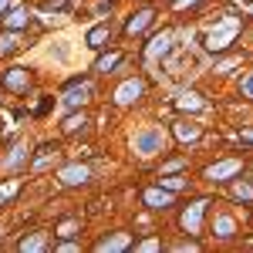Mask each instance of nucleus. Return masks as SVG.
I'll return each mask as SVG.
<instances>
[{"mask_svg": "<svg viewBox=\"0 0 253 253\" xmlns=\"http://www.w3.org/2000/svg\"><path fill=\"white\" fill-rule=\"evenodd\" d=\"M132 149H135L138 156H156V152L166 149V132L159 125H145V128H138L135 135H132Z\"/></svg>", "mask_w": 253, "mask_h": 253, "instance_id": "f257e3e1", "label": "nucleus"}, {"mask_svg": "<svg viewBox=\"0 0 253 253\" xmlns=\"http://www.w3.org/2000/svg\"><path fill=\"white\" fill-rule=\"evenodd\" d=\"M236 31H240V20H236V17H226L219 27H213V31H210L206 47H210V51H223V47H226V44L236 38Z\"/></svg>", "mask_w": 253, "mask_h": 253, "instance_id": "f03ea898", "label": "nucleus"}, {"mask_svg": "<svg viewBox=\"0 0 253 253\" xmlns=\"http://www.w3.org/2000/svg\"><path fill=\"white\" fill-rule=\"evenodd\" d=\"M142 91H145V88H142V81L132 78V81H125V84L115 91V101H118V105H132V101L142 98Z\"/></svg>", "mask_w": 253, "mask_h": 253, "instance_id": "7ed1b4c3", "label": "nucleus"}, {"mask_svg": "<svg viewBox=\"0 0 253 253\" xmlns=\"http://www.w3.org/2000/svg\"><path fill=\"white\" fill-rule=\"evenodd\" d=\"M172 51V34H159V38H152L149 41V47H145V54L156 61V58H166Z\"/></svg>", "mask_w": 253, "mask_h": 253, "instance_id": "20e7f679", "label": "nucleus"}, {"mask_svg": "<svg viewBox=\"0 0 253 253\" xmlns=\"http://www.w3.org/2000/svg\"><path fill=\"white\" fill-rule=\"evenodd\" d=\"M203 210H206V203H193V206L182 213V230H186V233H199V219H203Z\"/></svg>", "mask_w": 253, "mask_h": 253, "instance_id": "39448f33", "label": "nucleus"}, {"mask_svg": "<svg viewBox=\"0 0 253 253\" xmlns=\"http://www.w3.org/2000/svg\"><path fill=\"white\" fill-rule=\"evenodd\" d=\"M236 172H240V162H236V159H226V162H219V166H210V169H206V179L219 182V179H226V175H236Z\"/></svg>", "mask_w": 253, "mask_h": 253, "instance_id": "423d86ee", "label": "nucleus"}, {"mask_svg": "<svg viewBox=\"0 0 253 253\" xmlns=\"http://www.w3.org/2000/svg\"><path fill=\"white\" fill-rule=\"evenodd\" d=\"M88 95H91V88H88V84H75V88H68V91H64V105H68V108H78V105L88 101Z\"/></svg>", "mask_w": 253, "mask_h": 253, "instance_id": "0eeeda50", "label": "nucleus"}, {"mask_svg": "<svg viewBox=\"0 0 253 253\" xmlns=\"http://www.w3.org/2000/svg\"><path fill=\"white\" fill-rule=\"evenodd\" d=\"M145 203H149L152 210H166V206H172V193H169V189H149V193H145Z\"/></svg>", "mask_w": 253, "mask_h": 253, "instance_id": "6e6552de", "label": "nucleus"}, {"mask_svg": "<svg viewBox=\"0 0 253 253\" xmlns=\"http://www.w3.org/2000/svg\"><path fill=\"white\" fill-rule=\"evenodd\" d=\"M84 179H88V169H84V166H68V169H61V182H64V186H78Z\"/></svg>", "mask_w": 253, "mask_h": 253, "instance_id": "1a4fd4ad", "label": "nucleus"}, {"mask_svg": "<svg viewBox=\"0 0 253 253\" xmlns=\"http://www.w3.org/2000/svg\"><path fill=\"white\" fill-rule=\"evenodd\" d=\"M213 230H216V236L230 240V236L236 233V223H233V216H216V219H213Z\"/></svg>", "mask_w": 253, "mask_h": 253, "instance_id": "9d476101", "label": "nucleus"}, {"mask_svg": "<svg viewBox=\"0 0 253 253\" xmlns=\"http://www.w3.org/2000/svg\"><path fill=\"white\" fill-rule=\"evenodd\" d=\"M3 84H7V88H14V91L27 88V71H24V68H10V71H7V78H3Z\"/></svg>", "mask_w": 253, "mask_h": 253, "instance_id": "9b49d317", "label": "nucleus"}, {"mask_svg": "<svg viewBox=\"0 0 253 253\" xmlns=\"http://www.w3.org/2000/svg\"><path fill=\"white\" fill-rule=\"evenodd\" d=\"M179 108H189V112H199V108H206V101L196 95V91H182L179 95Z\"/></svg>", "mask_w": 253, "mask_h": 253, "instance_id": "f8f14e48", "label": "nucleus"}, {"mask_svg": "<svg viewBox=\"0 0 253 253\" xmlns=\"http://www.w3.org/2000/svg\"><path fill=\"white\" fill-rule=\"evenodd\" d=\"M125 247H128V233H115L98 243V250H125Z\"/></svg>", "mask_w": 253, "mask_h": 253, "instance_id": "ddd939ff", "label": "nucleus"}, {"mask_svg": "<svg viewBox=\"0 0 253 253\" xmlns=\"http://www.w3.org/2000/svg\"><path fill=\"white\" fill-rule=\"evenodd\" d=\"M149 20H152V10H138L135 17L128 20V34H138V31H142V27H145Z\"/></svg>", "mask_w": 253, "mask_h": 253, "instance_id": "4468645a", "label": "nucleus"}, {"mask_svg": "<svg viewBox=\"0 0 253 253\" xmlns=\"http://www.w3.org/2000/svg\"><path fill=\"white\" fill-rule=\"evenodd\" d=\"M112 38V31L108 27H95L91 34H88V47H105V41Z\"/></svg>", "mask_w": 253, "mask_h": 253, "instance_id": "2eb2a0df", "label": "nucleus"}, {"mask_svg": "<svg viewBox=\"0 0 253 253\" xmlns=\"http://www.w3.org/2000/svg\"><path fill=\"white\" fill-rule=\"evenodd\" d=\"M20 250L27 253V250H44V233H34V236H27L24 243H20Z\"/></svg>", "mask_w": 253, "mask_h": 253, "instance_id": "dca6fc26", "label": "nucleus"}, {"mask_svg": "<svg viewBox=\"0 0 253 253\" xmlns=\"http://www.w3.org/2000/svg\"><path fill=\"white\" fill-rule=\"evenodd\" d=\"M175 132H179L182 142H196V138H199V125H179Z\"/></svg>", "mask_w": 253, "mask_h": 253, "instance_id": "f3484780", "label": "nucleus"}, {"mask_svg": "<svg viewBox=\"0 0 253 253\" xmlns=\"http://www.w3.org/2000/svg\"><path fill=\"white\" fill-rule=\"evenodd\" d=\"M10 51H17V34H3L0 38V54H10Z\"/></svg>", "mask_w": 253, "mask_h": 253, "instance_id": "a211bd4d", "label": "nucleus"}, {"mask_svg": "<svg viewBox=\"0 0 253 253\" xmlns=\"http://www.w3.org/2000/svg\"><path fill=\"white\" fill-rule=\"evenodd\" d=\"M24 24H27V14H24V10H10L7 27H14V31H17V27H24Z\"/></svg>", "mask_w": 253, "mask_h": 253, "instance_id": "6ab92c4d", "label": "nucleus"}, {"mask_svg": "<svg viewBox=\"0 0 253 253\" xmlns=\"http://www.w3.org/2000/svg\"><path fill=\"white\" fill-rule=\"evenodd\" d=\"M118 61H122V54H108V58H101V61H98V71H105V75H108Z\"/></svg>", "mask_w": 253, "mask_h": 253, "instance_id": "aec40b11", "label": "nucleus"}, {"mask_svg": "<svg viewBox=\"0 0 253 253\" xmlns=\"http://www.w3.org/2000/svg\"><path fill=\"white\" fill-rule=\"evenodd\" d=\"M240 91H243V98H253V71H250V75H243V81H240Z\"/></svg>", "mask_w": 253, "mask_h": 253, "instance_id": "412c9836", "label": "nucleus"}, {"mask_svg": "<svg viewBox=\"0 0 253 253\" xmlns=\"http://www.w3.org/2000/svg\"><path fill=\"white\" fill-rule=\"evenodd\" d=\"M81 125H84V115H75V118H68V122H64V132H78Z\"/></svg>", "mask_w": 253, "mask_h": 253, "instance_id": "4be33fe9", "label": "nucleus"}, {"mask_svg": "<svg viewBox=\"0 0 253 253\" xmlns=\"http://www.w3.org/2000/svg\"><path fill=\"white\" fill-rule=\"evenodd\" d=\"M14 193H17V179H14V182H7V186H0V203H3V199H10Z\"/></svg>", "mask_w": 253, "mask_h": 253, "instance_id": "5701e85b", "label": "nucleus"}, {"mask_svg": "<svg viewBox=\"0 0 253 253\" xmlns=\"http://www.w3.org/2000/svg\"><path fill=\"white\" fill-rule=\"evenodd\" d=\"M24 156H27V149H24V145H17V149H14V156L7 159V166H17V162H24Z\"/></svg>", "mask_w": 253, "mask_h": 253, "instance_id": "b1692460", "label": "nucleus"}, {"mask_svg": "<svg viewBox=\"0 0 253 253\" xmlns=\"http://www.w3.org/2000/svg\"><path fill=\"white\" fill-rule=\"evenodd\" d=\"M236 199H243V203L253 199V186H236Z\"/></svg>", "mask_w": 253, "mask_h": 253, "instance_id": "393cba45", "label": "nucleus"}, {"mask_svg": "<svg viewBox=\"0 0 253 253\" xmlns=\"http://www.w3.org/2000/svg\"><path fill=\"white\" fill-rule=\"evenodd\" d=\"M162 186H166V189H182L186 182H182V179H162Z\"/></svg>", "mask_w": 253, "mask_h": 253, "instance_id": "a878e982", "label": "nucleus"}, {"mask_svg": "<svg viewBox=\"0 0 253 253\" xmlns=\"http://www.w3.org/2000/svg\"><path fill=\"white\" fill-rule=\"evenodd\" d=\"M243 142H253V132H243Z\"/></svg>", "mask_w": 253, "mask_h": 253, "instance_id": "bb28decb", "label": "nucleus"}, {"mask_svg": "<svg viewBox=\"0 0 253 253\" xmlns=\"http://www.w3.org/2000/svg\"><path fill=\"white\" fill-rule=\"evenodd\" d=\"M3 7H7V0H0V10H3Z\"/></svg>", "mask_w": 253, "mask_h": 253, "instance_id": "cd10ccee", "label": "nucleus"}, {"mask_svg": "<svg viewBox=\"0 0 253 253\" xmlns=\"http://www.w3.org/2000/svg\"><path fill=\"white\" fill-rule=\"evenodd\" d=\"M247 10H250V14H253V3H250V7H247Z\"/></svg>", "mask_w": 253, "mask_h": 253, "instance_id": "c85d7f7f", "label": "nucleus"}]
</instances>
